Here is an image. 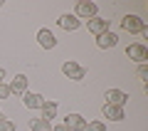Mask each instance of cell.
I'll use <instances>...</instances> for the list:
<instances>
[{"mask_svg":"<svg viewBox=\"0 0 148 131\" xmlns=\"http://www.w3.org/2000/svg\"><path fill=\"white\" fill-rule=\"evenodd\" d=\"M49 131H67V129H64V126L59 124V126H52V129H49Z\"/></svg>","mask_w":148,"mask_h":131,"instance_id":"obj_20","label":"cell"},{"mask_svg":"<svg viewBox=\"0 0 148 131\" xmlns=\"http://www.w3.org/2000/svg\"><path fill=\"white\" fill-rule=\"evenodd\" d=\"M96 3H91V0H79L77 3V10H74V17H84V20H91V17H96Z\"/></svg>","mask_w":148,"mask_h":131,"instance_id":"obj_2","label":"cell"},{"mask_svg":"<svg viewBox=\"0 0 148 131\" xmlns=\"http://www.w3.org/2000/svg\"><path fill=\"white\" fill-rule=\"evenodd\" d=\"M8 87H10V94H25L27 87H30V79H27L25 74H15Z\"/></svg>","mask_w":148,"mask_h":131,"instance_id":"obj_9","label":"cell"},{"mask_svg":"<svg viewBox=\"0 0 148 131\" xmlns=\"http://www.w3.org/2000/svg\"><path fill=\"white\" fill-rule=\"evenodd\" d=\"M64 129H67V131H84V126H86V119H84V116H82V114H74V111H72V114H67V116H64Z\"/></svg>","mask_w":148,"mask_h":131,"instance_id":"obj_5","label":"cell"},{"mask_svg":"<svg viewBox=\"0 0 148 131\" xmlns=\"http://www.w3.org/2000/svg\"><path fill=\"white\" fill-rule=\"evenodd\" d=\"M37 42H40V47L42 50H54L57 47V37L49 27H42V30L37 32Z\"/></svg>","mask_w":148,"mask_h":131,"instance_id":"obj_6","label":"cell"},{"mask_svg":"<svg viewBox=\"0 0 148 131\" xmlns=\"http://www.w3.org/2000/svg\"><path fill=\"white\" fill-rule=\"evenodd\" d=\"M59 27H64L67 32H74V30H79V25H82V20L79 17H74V12H64V15H59Z\"/></svg>","mask_w":148,"mask_h":131,"instance_id":"obj_10","label":"cell"},{"mask_svg":"<svg viewBox=\"0 0 148 131\" xmlns=\"http://www.w3.org/2000/svg\"><path fill=\"white\" fill-rule=\"evenodd\" d=\"M96 45H99L101 50H111V47H116V45H119V37L109 30V32H104V35L96 37Z\"/></svg>","mask_w":148,"mask_h":131,"instance_id":"obj_13","label":"cell"},{"mask_svg":"<svg viewBox=\"0 0 148 131\" xmlns=\"http://www.w3.org/2000/svg\"><path fill=\"white\" fill-rule=\"evenodd\" d=\"M40 111H42V116H40V119H54V116H57V101H47L45 99V104L40 106Z\"/></svg>","mask_w":148,"mask_h":131,"instance_id":"obj_14","label":"cell"},{"mask_svg":"<svg viewBox=\"0 0 148 131\" xmlns=\"http://www.w3.org/2000/svg\"><path fill=\"white\" fill-rule=\"evenodd\" d=\"M0 119H3V111H0Z\"/></svg>","mask_w":148,"mask_h":131,"instance_id":"obj_23","label":"cell"},{"mask_svg":"<svg viewBox=\"0 0 148 131\" xmlns=\"http://www.w3.org/2000/svg\"><path fill=\"white\" fill-rule=\"evenodd\" d=\"M52 129V124H49L47 119H30V131H49Z\"/></svg>","mask_w":148,"mask_h":131,"instance_id":"obj_15","label":"cell"},{"mask_svg":"<svg viewBox=\"0 0 148 131\" xmlns=\"http://www.w3.org/2000/svg\"><path fill=\"white\" fill-rule=\"evenodd\" d=\"M84 131H106V124L104 121H89L84 126Z\"/></svg>","mask_w":148,"mask_h":131,"instance_id":"obj_16","label":"cell"},{"mask_svg":"<svg viewBox=\"0 0 148 131\" xmlns=\"http://www.w3.org/2000/svg\"><path fill=\"white\" fill-rule=\"evenodd\" d=\"M101 114L109 121H123V106H114V104H104L101 106Z\"/></svg>","mask_w":148,"mask_h":131,"instance_id":"obj_11","label":"cell"},{"mask_svg":"<svg viewBox=\"0 0 148 131\" xmlns=\"http://www.w3.org/2000/svg\"><path fill=\"white\" fill-rule=\"evenodd\" d=\"M104 99H106V104H114V106H123V104L128 101V94H126V92H121V89H106Z\"/></svg>","mask_w":148,"mask_h":131,"instance_id":"obj_8","label":"cell"},{"mask_svg":"<svg viewBox=\"0 0 148 131\" xmlns=\"http://www.w3.org/2000/svg\"><path fill=\"white\" fill-rule=\"evenodd\" d=\"M121 27L126 32H133V35H141L143 30H146V20H141L138 15H126L121 20Z\"/></svg>","mask_w":148,"mask_h":131,"instance_id":"obj_3","label":"cell"},{"mask_svg":"<svg viewBox=\"0 0 148 131\" xmlns=\"http://www.w3.org/2000/svg\"><path fill=\"white\" fill-rule=\"evenodd\" d=\"M0 131H15V121H10V119H0Z\"/></svg>","mask_w":148,"mask_h":131,"instance_id":"obj_17","label":"cell"},{"mask_svg":"<svg viewBox=\"0 0 148 131\" xmlns=\"http://www.w3.org/2000/svg\"><path fill=\"white\" fill-rule=\"evenodd\" d=\"M0 8H3V0H0Z\"/></svg>","mask_w":148,"mask_h":131,"instance_id":"obj_22","label":"cell"},{"mask_svg":"<svg viewBox=\"0 0 148 131\" xmlns=\"http://www.w3.org/2000/svg\"><path fill=\"white\" fill-rule=\"evenodd\" d=\"M136 77L141 79V82H146V79H148V67H146V64H138V69H136Z\"/></svg>","mask_w":148,"mask_h":131,"instance_id":"obj_18","label":"cell"},{"mask_svg":"<svg viewBox=\"0 0 148 131\" xmlns=\"http://www.w3.org/2000/svg\"><path fill=\"white\" fill-rule=\"evenodd\" d=\"M8 97H10V87L3 82V84H0V99H8Z\"/></svg>","mask_w":148,"mask_h":131,"instance_id":"obj_19","label":"cell"},{"mask_svg":"<svg viewBox=\"0 0 148 131\" xmlns=\"http://www.w3.org/2000/svg\"><path fill=\"white\" fill-rule=\"evenodd\" d=\"M86 27H89V32L91 35H104V32H109V20H106V17H91V20H86Z\"/></svg>","mask_w":148,"mask_h":131,"instance_id":"obj_7","label":"cell"},{"mask_svg":"<svg viewBox=\"0 0 148 131\" xmlns=\"http://www.w3.org/2000/svg\"><path fill=\"white\" fill-rule=\"evenodd\" d=\"M22 104H25L27 109H40V106L45 104V97L37 94V92H25V94H22Z\"/></svg>","mask_w":148,"mask_h":131,"instance_id":"obj_12","label":"cell"},{"mask_svg":"<svg viewBox=\"0 0 148 131\" xmlns=\"http://www.w3.org/2000/svg\"><path fill=\"white\" fill-rule=\"evenodd\" d=\"M62 74H64L67 79H72V82H82L84 74H86V69L82 67V64H77L74 59H67V62L62 64Z\"/></svg>","mask_w":148,"mask_h":131,"instance_id":"obj_1","label":"cell"},{"mask_svg":"<svg viewBox=\"0 0 148 131\" xmlns=\"http://www.w3.org/2000/svg\"><path fill=\"white\" fill-rule=\"evenodd\" d=\"M126 57L133 59V62H138V64H146V59H148V50H146V45H141V42H133V45H128Z\"/></svg>","mask_w":148,"mask_h":131,"instance_id":"obj_4","label":"cell"},{"mask_svg":"<svg viewBox=\"0 0 148 131\" xmlns=\"http://www.w3.org/2000/svg\"><path fill=\"white\" fill-rule=\"evenodd\" d=\"M3 79H5V69L0 67V84H3Z\"/></svg>","mask_w":148,"mask_h":131,"instance_id":"obj_21","label":"cell"}]
</instances>
